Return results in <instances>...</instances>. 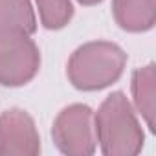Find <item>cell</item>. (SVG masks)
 Masks as SVG:
<instances>
[{"instance_id": "4", "label": "cell", "mask_w": 156, "mask_h": 156, "mask_svg": "<svg viewBox=\"0 0 156 156\" xmlns=\"http://www.w3.org/2000/svg\"><path fill=\"white\" fill-rule=\"evenodd\" d=\"M41 68V51L28 33H0V85H28Z\"/></svg>"}, {"instance_id": "2", "label": "cell", "mask_w": 156, "mask_h": 156, "mask_svg": "<svg viewBox=\"0 0 156 156\" xmlns=\"http://www.w3.org/2000/svg\"><path fill=\"white\" fill-rule=\"evenodd\" d=\"M127 53L108 41H92L79 46L68 59L66 75L77 90L96 92L110 87L123 75Z\"/></svg>"}, {"instance_id": "7", "label": "cell", "mask_w": 156, "mask_h": 156, "mask_svg": "<svg viewBox=\"0 0 156 156\" xmlns=\"http://www.w3.org/2000/svg\"><path fill=\"white\" fill-rule=\"evenodd\" d=\"M112 15L125 31H149L156 22V0H112Z\"/></svg>"}, {"instance_id": "1", "label": "cell", "mask_w": 156, "mask_h": 156, "mask_svg": "<svg viewBox=\"0 0 156 156\" xmlns=\"http://www.w3.org/2000/svg\"><path fill=\"white\" fill-rule=\"evenodd\" d=\"M99 149L107 156H134L141 152L145 134L132 103L123 92H112L94 112Z\"/></svg>"}, {"instance_id": "5", "label": "cell", "mask_w": 156, "mask_h": 156, "mask_svg": "<svg viewBox=\"0 0 156 156\" xmlns=\"http://www.w3.org/2000/svg\"><path fill=\"white\" fill-rule=\"evenodd\" d=\"M41 152V136L33 118L22 108L0 114V156H33Z\"/></svg>"}, {"instance_id": "3", "label": "cell", "mask_w": 156, "mask_h": 156, "mask_svg": "<svg viewBox=\"0 0 156 156\" xmlns=\"http://www.w3.org/2000/svg\"><path fill=\"white\" fill-rule=\"evenodd\" d=\"M51 138L62 154L88 156L96 152V129L94 110L88 105L73 103L62 108L53 119Z\"/></svg>"}, {"instance_id": "9", "label": "cell", "mask_w": 156, "mask_h": 156, "mask_svg": "<svg viewBox=\"0 0 156 156\" xmlns=\"http://www.w3.org/2000/svg\"><path fill=\"white\" fill-rule=\"evenodd\" d=\"M35 6L46 30H61L73 17L72 0H35Z\"/></svg>"}, {"instance_id": "6", "label": "cell", "mask_w": 156, "mask_h": 156, "mask_svg": "<svg viewBox=\"0 0 156 156\" xmlns=\"http://www.w3.org/2000/svg\"><path fill=\"white\" fill-rule=\"evenodd\" d=\"M130 90H132L134 110L141 116V119L145 121L149 130L154 132V125H156V72H154L152 62L138 68L132 73Z\"/></svg>"}, {"instance_id": "10", "label": "cell", "mask_w": 156, "mask_h": 156, "mask_svg": "<svg viewBox=\"0 0 156 156\" xmlns=\"http://www.w3.org/2000/svg\"><path fill=\"white\" fill-rule=\"evenodd\" d=\"M79 4H83V6H96V4H99V2H103V0H77Z\"/></svg>"}, {"instance_id": "8", "label": "cell", "mask_w": 156, "mask_h": 156, "mask_svg": "<svg viewBox=\"0 0 156 156\" xmlns=\"http://www.w3.org/2000/svg\"><path fill=\"white\" fill-rule=\"evenodd\" d=\"M37 30V17L31 0H0V33L20 31L31 35Z\"/></svg>"}]
</instances>
